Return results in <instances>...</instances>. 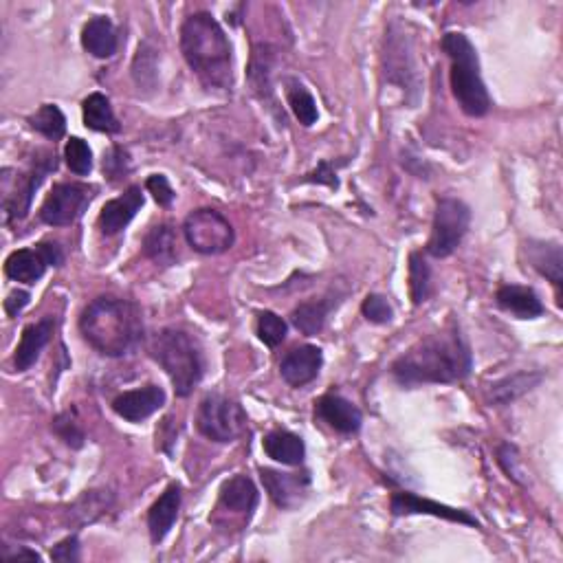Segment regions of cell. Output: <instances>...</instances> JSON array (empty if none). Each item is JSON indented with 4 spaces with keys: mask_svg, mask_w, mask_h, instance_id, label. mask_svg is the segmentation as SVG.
Returning a JSON list of instances; mask_svg holds the SVG:
<instances>
[{
    "mask_svg": "<svg viewBox=\"0 0 563 563\" xmlns=\"http://www.w3.org/2000/svg\"><path fill=\"white\" fill-rule=\"evenodd\" d=\"M473 370V352L458 324L427 335L392 363V377L405 388L421 383H458Z\"/></svg>",
    "mask_w": 563,
    "mask_h": 563,
    "instance_id": "1",
    "label": "cell"
},
{
    "mask_svg": "<svg viewBox=\"0 0 563 563\" xmlns=\"http://www.w3.org/2000/svg\"><path fill=\"white\" fill-rule=\"evenodd\" d=\"M80 333L99 355L126 357L143 341V317L130 300L104 295L82 311Z\"/></svg>",
    "mask_w": 563,
    "mask_h": 563,
    "instance_id": "2",
    "label": "cell"
},
{
    "mask_svg": "<svg viewBox=\"0 0 563 563\" xmlns=\"http://www.w3.org/2000/svg\"><path fill=\"white\" fill-rule=\"evenodd\" d=\"M181 51L187 66L209 88H231V42L209 11H196L181 25Z\"/></svg>",
    "mask_w": 563,
    "mask_h": 563,
    "instance_id": "3",
    "label": "cell"
},
{
    "mask_svg": "<svg viewBox=\"0 0 563 563\" xmlns=\"http://www.w3.org/2000/svg\"><path fill=\"white\" fill-rule=\"evenodd\" d=\"M152 357L168 374L176 396L187 399L205 374V355L198 339L183 328H163L152 341Z\"/></svg>",
    "mask_w": 563,
    "mask_h": 563,
    "instance_id": "4",
    "label": "cell"
},
{
    "mask_svg": "<svg viewBox=\"0 0 563 563\" xmlns=\"http://www.w3.org/2000/svg\"><path fill=\"white\" fill-rule=\"evenodd\" d=\"M443 51L451 60V93H454L462 113L469 117H484L491 110V97L482 80L476 47L465 33L451 31L445 33Z\"/></svg>",
    "mask_w": 563,
    "mask_h": 563,
    "instance_id": "5",
    "label": "cell"
},
{
    "mask_svg": "<svg viewBox=\"0 0 563 563\" xmlns=\"http://www.w3.org/2000/svg\"><path fill=\"white\" fill-rule=\"evenodd\" d=\"M249 418L242 405L223 394H207L198 405L196 427L214 443H234L247 432Z\"/></svg>",
    "mask_w": 563,
    "mask_h": 563,
    "instance_id": "6",
    "label": "cell"
},
{
    "mask_svg": "<svg viewBox=\"0 0 563 563\" xmlns=\"http://www.w3.org/2000/svg\"><path fill=\"white\" fill-rule=\"evenodd\" d=\"M471 225V209L460 198L443 196L436 203L432 236L427 242V253L434 258H447L454 253Z\"/></svg>",
    "mask_w": 563,
    "mask_h": 563,
    "instance_id": "7",
    "label": "cell"
},
{
    "mask_svg": "<svg viewBox=\"0 0 563 563\" xmlns=\"http://www.w3.org/2000/svg\"><path fill=\"white\" fill-rule=\"evenodd\" d=\"M183 234L187 245L203 256H218L225 253L236 242V231L229 220L216 209H196L183 223Z\"/></svg>",
    "mask_w": 563,
    "mask_h": 563,
    "instance_id": "8",
    "label": "cell"
},
{
    "mask_svg": "<svg viewBox=\"0 0 563 563\" xmlns=\"http://www.w3.org/2000/svg\"><path fill=\"white\" fill-rule=\"evenodd\" d=\"M55 170H58V157H55V152H40V157L31 161L29 170L25 174H18L14 187H3V207L7 223H11V220H22L29 214L33 194H36L42 181L47 179V174Z\"/></svg>",
    "mask_w": 563,
    "mask_h": 563,
    "instance_id": "9",
    "label": "cell"
},
{
    "mask_svg": "<svg viewBox=\"0 0 563 563\" xmlns=\"http://www.w3.org/2000/svg\"><path fill=\"white\" fill-rule=\"evenodd\" d=\"M93 192V187L86 183H58L40 207L42 223L51 227L73 225L91 203Z\"/></svg>",
    "mask_w": 563,
    "mask_h": 563,
    "instance_id": "10",
    "label": "cell"
},
{
    "mask_svg": "<svg viewBox=\"0 0 563 563\" xmlns=\"http://www.w3.org/2000/svg\"><path fill=\"white\" fill-rule=\"evenodd\" d=\"M64 253L58 242H40L36 249H18L5 262L9 280L36 284L49 267H62Z\"/></svg>",
    "mask_w": 563,
    "mask_h": 563,
    "instance_id": "11",
    "label": "cell"
},
{
    "mask_svg": "<svg viewBox=\"0 0 563 563\" xmlns=\"http://www.w3.org/2000/svg\"><path fill=\"white\" fill-rule=\"evenodd\" d=\"M403 31H396V25L390 27L388 38H385V77L388 82L403 86V91H418V73L416 64L412 60L410 47H407V38H403Z\"/></svg>",
    "mask_w": 563,
    "mask_h": 563,
    "instance_id": "12",
    "label": "cell"
},
{
    "mask_svg": "<svg viewBox=\"0 0 563 563\" xmlns=\"http://www.w3.org/2000/svg\"><path fill=\"white\" fill-rule=\"evenodd\" d=\"M260 478L264 489H267L269 498L275 502V506L289 511L293 506L300 504L304 500V495L311 487V478L308 473H282L275 469H260Z\"/></svg>",
    "mask_w": 563,
    "mask_h": 563,
    "instance_id": "13",
    "label": "cell"
},
{
    "mask_svg": "<svg viewBox=\"0 0 563 563\" xmlns=\"http://www.w3.org/2000/svg\"><path fill=\"white\" fill-rule=\"evenodd\" d=\"M390 509L394 515H434V517H443V520H449V522H458V524H467V526H476V528L480 526L476 517L469 515L467 511L451 509V506L421 498V495L410 493V491L394 493Z\"/></svg>",
    "mask_w": 563,
    "mask_h": 563,
    "instance_id": "14",
    "label": "cell"
},
{
    "mask_svg": "<svg viewBox=\"0 0 563 563\" xmlns=\"http://www.w3.org/2000/svg\"><path fill=\"white\" fill-rule=\"evenodd\" d=\"M165 405V392L159 385H146V388L130 390L119 394L113 401V410L117 416L130 423H141L150 418L154 412H159Z\"/></svg>",
    "mask_w": 563,
    "mask_h": 563,
    "instance_id": "15",
    "label": "cell"
},
{
    "mask_svg": "<svg viewBox=\"0 0 563 563\" xmlns=\"http://www.w3.org/2000/svg\"><path fill=\"white\" fill-rule=\"evenodd\" d=\"M322 363L324 355L317 346H297L291 352H286V357L280 363V374L291 388H304V385L317 379Z\"/></svg>",
    "mask_w": 563,
    "mask_h": 563,
    "instance_id": "16",
    "label": "cell"
},
{
    "mask_svg": "<svg viewBox=\"0 0 563 563\" xmlns=\"http://www.w3.org/2000/svg\"><path fill=\"white\" fill-rule=\"evenodd\" d=\"M141 207H143L141 187L130 185L124 194L113 198V201H108L102 207V212H99V218H97V225L106 236H115L130 225V220L137 216Z\"/></svg>",
    "mask_w": 563,
    "mask_h": 563,
    "instance_id": "17",
    "label": "cell"
},
{
    "mask_svg": "<svg viewBox=\"0 0 563 563\" xmlns=\"http://www.w3.org/2000/svg\"><path fill=\"white\" fill-rule=\"evenodd\" d=\"M315 414L339 434H357L363 423V414L359 407L339 394L322 396V399L315 403Z\"/></svg>",
    "mask_w": 563,
    "mask_h": 563,
    "instance_id": "18",
    "label": "cell"
},
{
    "mask_svg": "<svg viewBox=\"0 0 563 563\" xmlns=\"http://www.w3.org/2000/svg\"><path fill=\"white\" fill-rule=\"evenodd\" d=\"M179 509H181V487L179 484H170L148 511V531L152 544L163 542L165 535L172 531L176 517H179Z\"/></svg>",
    "mask_w": 563,
    "mask_h": 563,
    "instance_id": "19",
    "label": "cell"
},
{
    "mask_svg": "<svg viewBox=\"0 0 563 563\" xmlns=\"http://www.w3.org/2000/svg\"><path fill=\"white\" fill-rule=\"evenodd\" d=\"M53 330H55V322L51 317H44L40 322L29 324L25 330H22L20 344L14 355V366L18 372H27L33 363L38 361L40 352L51 341Z\"/></svg>",
    "mask_w": 563,
    "mask_h": 563,
    "instance_id": "20",
    "label": "cell"
},
{
    "mask_svg": "<svg viewBox=\"0 0 563 563\" xmlns=\"http://www.w3.org/2000/svg\"><path fill=\"white\" fill-rule=\"evenodd\" d=\"M495 302L502 311L511 313L520 319H535L544 315V304L539 300V295L531 289V286H520V284H504L495 293Z\"/></svg>",
    "mask_w": 563,
    "mask_h": 563,
    "instance_id": "21",
    "label": "cell"
},
{
    "mask_svg": "<svg viewBox=\"0 0 563 563\" xmlns=\"http://www.w3.org/2000/svg\"><path fill=\"white\" fill-rule=\"evenodd\" d=\"M82 47L97 60L113 58L119 47L117 29L110 18L95 16L82 29Z\"/></svg>",
    "mask_w": 563,
    "mask_h": 563,
    "instance_id": "22",
    "label": "cell"
},
{
    "mask_svg": "<svg viewBox=\"0 0 563 563\" xmlns=\"http://www.w3.org/2000/svg\"><path fill=\"white\" fill-rule=\"evenodd\" d=\"M262 447L271 460L282 462L286 467H300L306 456L304 440L286 429H273L264 436Z\"/></svg>",
    "mask_w": 563,
    "mask_h": 563,
    "instance_id": "23",
    "label": "cell"
},
{
    "mask_svg": "<svg viewBox=\"0 0 563 563\" xmlns=\"http://www.w3.org/2000/svg\"><path fill=\"white\" fill-rule=\"evenodd\" d=\"M143 253L152 262L161 267H172L179 260V240H176V229L170 223L154 225L146 238H143Z\"/></svg>",
    "mask_w": 563,
    "mask_h": 563,
    "instance_id": "24",
    "label": "cell"
},
{
    "mask_svg": "<svg viewBox=\"0 0 563 563\" xmlns=\"http://www.w3.org/2000/svg\"><path fill=\"white\" fill-rule=\"evenodd\" d=\"M258 500L260 495L256 484H253V480L247 476L229 478L223 482V487H220V504H223L227 511L251 515L256 511Z\"/></svg>",
    "mask_w": 563,
    "mask_h": 563,
    "instance_id": "25",
    "label": "cell"
},
{
    "mask_svg": "<svg viewBox=\"0 0 563 563\" xmlns=\"http://www.w3.org/2000/svg\"><path fill=\"white\" fill-rule=\"evenodd\" d=\"M544 381V372H515L511 377H504L502 381L493 383L489 390V403L504 407L520 399L526 392L537 388Z\"/></svg>",
    "mask_w": 563,
    "mask_h": 563,
    "instance_id": "26",
    "label": "cell"
},
{
    "mask_svg": "<svg viewBox=\"0 0 563 563\" xmlns=\"http://www.w3.org/2000/svg\"><path fill=\"white\" fill-rule=\"evenodd\" d=\"M528 262L561 289L563 253L557 242H528Z\"/></svg>",
    "mask_w": 563,
    "mask_h": 563,
    "instance_id": "27",
    "label": "cell"
},
{
    "mask_svg": "<svg viewBox=\"0 0 563 563\" xmlns=\"http://www.w3.org/2000/svg\"><path fill=\"white\" fill-rule=\"evenodd\" d=\"M82 115L84 126L95 132H106V135H115L121 130L119 119L115 117V110L110 106V99L104 93H91L82 102Z\"/></svg>",
    "mask_w": 563,
    "mask_h": 563,
    "instance_id": "28",
    "label": "cell"
},
{
    "mask_svg": "<svg viewBox=\"0 0 563 563\" xmlns=\"http://www.w3.org/2000/svg\"><path fill=\"white\" fill-rule=\"evenodd\" d=\"M333 300L330 297H324V300H308V302H302L300 306H295L293 308V313H291V322L293 326L300 330V333L304 335H317V333H322V328L326 326V319H328V313L333 311Z\"/></svg>",
    "mask_w": 563,
    "mask_h": 563,
    "instance_id": "29",
    "label": "cell"
},
{
    "mask_svg": "<svg viewBox=\"0 0 563 563\" xmlns=\"http://www.w3.org/2000/svg\"><path fill=\"white\" fill-rule=\"evenodd\" d=\"M29 126L49 141H60L66 132V117L55 104H44L36 115L29 117Z\"/></svg>",
    "mask_w": 563,
    "mask_h": 563,
    "instance_id": "30",
    "label": "cell"
},
{
    "mask_svg": "<svg viewBox=\"0 0 563 563\" xmlns=\"http://www.w3.org/2000/svg\"><path fill=\"white\" fill-rule=\"evenodd\" d=\"M432 293V269L421 251H414L410 256V295L414 306H421L427 302Z\"/></svg>",
    "mask_w": 563,
    "mask_h": 563,
    "instance_id": "31",
    "label": "cell"
},
{
    "mask_svg": "<svg viewBox=\"0 0 563 563\" xmlns=\"http://www.w3.org/2000/svg\"><path fill=\"white\" fill-rule=\"evenodd\" d=\"M286 97H289V106L293 110V115L297 117L302 126H313L319 113L315 97L306 91V86L297 80H289V88H286Z\"/></svg>",
    "mask_w": 563,
    "mask_h": 563,
    "instance_id": "32",
    "label": "cell"
},
{
    "mask_svg": "<svg viewBox=\"0 0 563 563\" xmlns=\"http://www.w3.org/2000/svg\"><path fill=\"white\" fill-rule=\"evenodd\" d=\"M132 77L139 88H152L157 84V51L150 42L139 44L135 62H132Z\"/></svg>",
    "mask_w": 563,
    "mask_h": 563,
    "instance_id": "33",
    "label": "cell"
},
{
    "mask_svg": "<svg viewBox=\"0 0 563 563\" xmlns=\"http://www.w3.org/2000/svg\"><path fill=\"white\" fill-rule=\"evenodd\" d=\"M64 159L69 170L77 176H86L93 170V152L88 143L80 137H71L64 146Z\"/></svg>",
    "mask_w": 563,
    "mask_h": 563,
    "instance_id": "34",
    "label": "cell"
},
{
    "mask_svg": "<svg viewBox=\"0 0 563 563\" xmlns=\"http://www.w3.org/2000/svg\"><path fill=\"white\" fill-rule=\"evenodd\" d=\"M286 322L271 311H264L258 317V337L262 344H267L269 348H278L282 341L286 339Z\"/></svg>",
    "mask_w": 563,
    "mask_h": 563,
    "instance_id": "35",
    "label": "cell"
},
{
    "mask_svg": "<svg viewBox=\"0 0 563 563\" xmlns=\"http://www.w3.org/2000/svg\"><path fill=\"white\" fill-rule=\"evenodd\" d=\"M53 432L60 436V440H64V445H69L73 449L84 447V429L80 427V423L75 421L71 416V412H64L53 421Z\"/></svg>",
    "mask_w": 563,
    "mask_h": 563,
    "instance_id": "36",
    "label": "cell"
},
{
    "mask_svg": "<svg viewBox=\"0 0 563 563\" xmlns=\"http://www.w3.org/2000/svg\"><path fill=\"white\" fill-rule=\"evenodd\" d=\"M361 313L372 324H390L394 311L383 295H368L361 304Z\"/></svg>",
    "mask_w": 563,
    "mask_h": 563,
    "instance_id": "37",
    "label": "cell"
},
{
    "mask_svg": "<svg viewBox=\"0 0 563 563\" xmlns=\"http://www.w3.org/2000/svg\"><path fill=\"white\" fill-rule=\"evenodd\" d=\"M498 460H500V465H502L506 476H509L517 484H524L522 469H520L522 458H520V454H517V447L502 445L500 451H498Z\"/></svg>",
    "mask_w": 563,
    "mask_h": 563,
    "instance_id": "38",
    "label": "cell"
},
{
    "mask_svg": "<svg viewBox=\"0 0 563 563\" xmlns=\"http://www.w3.org/2000/svg\"><path fill=\"white\" fill-rule=\"evenodd\" d=\"M146 187H148V192L154 196V201H157L161 207H170V205H172L176 194H174V190H172L168 176L152 174V176H148Z\"/></svg>",
    "mask_w": 563,
    "mask_h": 563,
    "instance_id": "39",
    "label": "cell"
},
{
    "mask_svg": "<svg viewBox=\"0 0 563 563\" xmlns=\"http://www.w3.org/2000/svg\"><path fill=\"white\" fill-rule=\"evenodd\" d=\"M104 172L113 181H117L119 176H124L128 172V154L121 150L119 146L110 148V152L104 157Z\"/></svg>",
    "mask_w": 563,
    "mask_h": 563,
    "instance_id": "40",
    "label": "cell"
},
{
    "mask_svg": "<svg viewBox=\"0 0 563 563\" xmlns=\"http://www.w3.org/2000/svg\"><path fill=\"white\" fill-rule=\"evenodd\" d=\"M51 559L53 561H64V563L80 561V539H77V535L62 539V542L51 550Z\"/></svg>",
    "mask_w": 563,
    "mask_h": 563,
    "instance_id": "41",
    "label": "cell"
},
{
    "mask_svg": "<svg viewBox=\"0 0 563 563\" xmlns=\"http://www.w3.org/2000/svg\"><path fill=\"white\" fill-rule=\"evenodd\" d=\"M306 181H311V183H326L328 187H333V190H337L339 187V181H337V176L335 172L330 170V163H319V168L315 172H311L306 176Z\"/></svg>",
    "mask_w": 563,
    "mask_h": 563,
    "instance_id": "42",
    "label": "cell"
},
{
    "mask_svg": "<svg viewBox=\"0 0 563 563\" xmlns=\"http://www.w3.org/2000/svg\"><path fill=\"white\" fill-rule=\"evenodd\" d=\"M27 304H29V293L27 291H14L5 300V311H7V315L16 317Z\"/></svg>",
    "mask_w": 563,
    "mask_h": 563,
    "instance_id": "43",
    "label": "cell"
},
{
    "mask_svg": "<svg viewBox=\"0 0 563 563\" xmlns=\"http://www.w3.org/2000/svg\"><path fill=\"white\" fill-rule=\"evenodd\" d=\"M7 559H29V561H42V557L38 553H33V550L27 548H18L16 553H5Z\"/></svg>",
    "mask_w": 563,
    "mask_h": 563,
    "instance_id": "44",
    "label": "cell"
}]
</instances>
